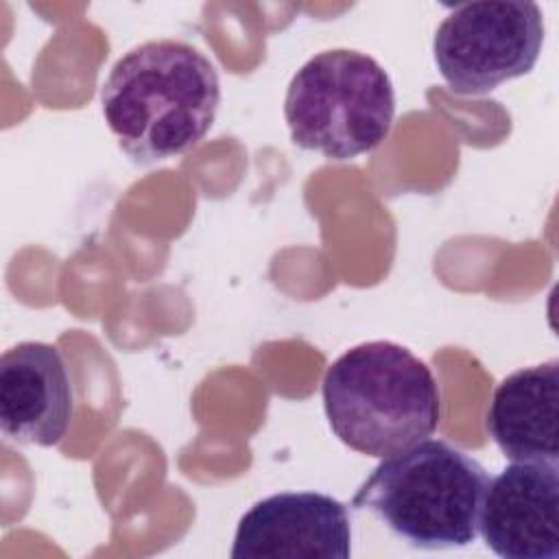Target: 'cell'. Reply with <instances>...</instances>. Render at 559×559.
Masks as SVG:
<instances>
[{"label":"cell","instance_id":"obj_6","mask_svg":"<svg viewBox=\"0 0 559 559\" xmlns=\"http://www.w3.org/2000/svg\"><path fill=\"white\" fill-rule=\"evenodd\" d=\"M347 507L319 491H282L258 500L238 522L234 559H347Z\"/></svg>","mask_w":559,"mask_h":559},{"label":"cell","instance_id":"obj_1","mask_svg":"<svg viewBox=\"0 0 559 559\" xmlns=\"http://www.w3.org/2000/svg\"><path fill=\"white\" fill-rule=\"evenodd\" d=\"M221 81L192 44L151 39L124 52L100 87L103 116L135 164L177 157L214 124Z\"/></svg>","mask_w":559,"mask_h":559},{"label":"cell","instance_id":"obj_4","mask_svg":"<svg viewBox=\"0 0 559 559\" xmlns=\"http://www.w3.org/2000/svg\"><path fill=\"white\" fill-rule=\"evenodd\" d=\"M393 116L389 74L373 57L349 48L310 57L293 74L284 98L293 142L338 162L376 151Z\"/></svg>","mask_w":559,"mask_h":559},{"label":"cell","instance_id":"obj_7","mask_svg":"<svg viewBox=\"0 0 559 559\" xmlns=\"http://www.w3.org/2000/svg\"><path fill=\"white\" fill-rule=\"evenodd\" d=\"M478 533L502 559H559V474L515 461L489 480Z\"/></svg>","mask_w":559,"mask_h":559},{"label":"cell","instance_id":"obj_3","mask_svg":"<svg viewBox=\"0 0 559 559\" xmlns=\"http://www.w3.org/2000/svg\"><path fill=\"white\" fill-rule=\"evenodd\" d=\"M489 476L463 450L424 439L384 456L362 480L352 507L376 515L419 550L469 546L478 535Z\"/></svg>","mask_w":559,"mask_h":559},{"label":"cell","instance_id":"obj_9","mask_svg":"<svg viewBox=\"0 0 559 559\" xmlns=\"http://www.w3.org/2000/svg\"><path fill=\"white\" fill-rule=\"evenodd\" d=\"M487 430L507 459L557 465L559 360L509 373L493 391Z\"/></svg>","mask_w":559,"mask_h":559},{"label":"cell","instance_id":"obj_5","mask_svg":"<svg viewBox=\"0 0 559 559\" xmlns=\"http://www.w3.org/2000/svg\"><path fill=\"white\" fill-rule=\"evenodd\" d=\"M542 46L544 15L531 0L459 4L432 39L439 72L461 96L487 94L528 74Z\"/></svg>","mask_w":559,"mask_h":559},{"label":"cell","instance_id":"obj_2","mask_svg":"<svg viewBox=\"0 0 559 559\" xmlns=\"http://www.w3.org/2000/svg\"><path fill=\"white\" fill-rule=\"evenodd\" d=\"M321 393L332 432L376 459L424 441L441 417L430 367L391 341L360 343L341 354L328 367Z\"/></svg>","mask_w":559,"mask_h":559},{"label":"cell","instance_id":"obj_8","mask_svg":"<svg viewBox=\"0 0 559 559\" xmlns=\"http://www.w3.org/2000/svg\"><path fill=\"white\" fill-rule=\"evenodd\" d=\"M72 384L61 352L26 341L0 358V430L20 445H57L72 419Z\"/></svg>","mask_w":559,"mask_h":559}]
</instances>
